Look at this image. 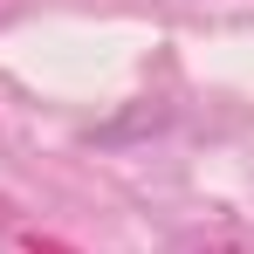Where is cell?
Instances as JSON below:
<instances>
[]
</instances>
